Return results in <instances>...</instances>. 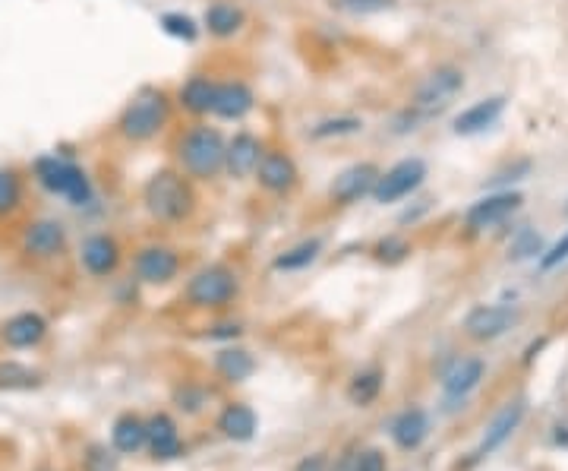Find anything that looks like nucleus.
Returning a JSON list of instances; mask_svg holds the SVG:
<instances>
[{"mask_svg": "<svg viewBox=\"0 0 568 471\" xmlns=\"http://www.w3.org/2000/svg\"><path fill=\"white\" fill-rule=\"evenodd\" d=\"M468 80H464V70L455 64H439L417 83V89L411 92L408 105H404L395 117H392V133L395 136H408L417 133L420 127H426L439 117L442 111H449L455 98L464 92Z\"/></svg>", "mask_w": 568, "mask_h": 471, "instance_id": "f257e3e1", "label": "nucleus"}, {"mask_svg": "<svg viewBox=\"0 0 568 471\" xmlns=\"http://www.w3.org/2000/svg\"><path fill=\"white\" fill-rule=\"evenodd\" d=\"M196 206V181H190L177 165L152 171L146 184H142V209L158 225H184L193 219Z\"/></svg>", "mask_w": 568, "mask_h": 471, "instance_id": "f03ea898", "label": "nucleus"}, {"mask_svg": "<svg viewBox=\"0 0 568 471\" xmlns=\"http://www.w3.org/2000/svg\"><path fill=\"white\" fill-rule=\"evenodd\" d=\"M225 149H228L225 133L206 121H193L177 133L174 165L190 181H218L225 174Z\"/></svg>", "mask_w": 568, "mask_h": 471, "instance_id": "7ed1b4c3", "label": "nucleus"}, {"mask_svg": "<svg viewBox=\"0 0 568 471\" xmlns=\"http://www.w3.org/2000/svg\"><path fill=\"white\" fill-rule=\"evenodd\" d=\"M174 117V98L161 86H139L117 114V136L124 143L142 146L158 140Z\"/></svg>", "mask_w": 568, "mask_h": 471, "instance_id": "20e7f679", "label": "nucleus"}, {"mask_svg": "<svg viewBox=\"0 0 568 471\" xmlns=\"http://www.w3.org/2000/svg\"><path fill=\"white\" fill-rule=\"evenodd\" d=\"M32 178L51 196H60L70 206L83 209L95 203V184L83 165H76L67 155H38L32 162Z\"/></svg>", "mask_w": 568, "mask_h": 471, "instance_id": "39448f33", "label": "nucleus"}, {"mask_svg": "<svg viewBox=\"0 0 568 471\" xmlns=\"http://www.w3.org/2000/svg\"><path fill=\"white\" fill-rule=\"evenodd\" d=\"M426 178H430V165H426L420 155H408V159H398L395 165H389L379 174L370 200L376 206H395L401 200H408V196H414Z\"/></svg>", "mask_w": 568, "mask_h": 471, "instance_id": "423d86ee", "label": "nucleus"}, {"mask_svg": "<svg viewBox=\"0 0 568 471\" xmlns=\"http://www.w3.org/2000/svg\"><path fill=\"white\" fill-rule=\"evenodd\" d=\"M240 282L228 266H206L187 282V304L196 310H221L234 304Z\"/></svg>", "mask_w": 568, "mask_h": 471, "instance_id": "0eeeda50", "label": "nucleus"}, {"mask_svg": "<svg viewBox=\"0 0 568 471\" xmlns=\"http://www.w3.org/2000/svg\"><path fill=\"white\" fill-rule=\"evenodd\" d=\"M524 206V193L521 190H493L480 196L477 203L468 206V212H464V228L468 231H490L502 222H509L515 212H521Z\"/></svg>", "mask_w": 568, "mask_h": 471, "instance_id": "6e6552de", "label": "nucleus"}, {"mask_svg": "<svg viewBox=\"0 0 568 471\" xmlns=\"http://www.w3.org/2000/svg\"><path fill=\"white\" fill-rule=\"evenodd\" d=\"M253 178H256V184L266 190V193L288 196L300 184V165H297V159H294L288 149H269L266 146V152H262V159L256 165Z\"/></svg>", "mask_w": 568, "mask_h": 471, "instance_id": "1a4fd4ad", "label": "nucleus"}, {"mask_svg": "<svg viewBox=\"0 0 568 471\" xmlns=\"http://www.w3.org/2000/svg\"><path fill=\"white\" fill-rule=\"evenodd\" d=\"M379 174H382V168L376 162H354L348 168H341L329 184V200L341 209L367 200V196H373Z\"/></svg>", "mask_w": 568, "mask_h": 471, "instance_id": "9d476101", "label": "nucleus"}, {"mask_svg": "<svg viewBox=\"0 0 568 471\" xmlns=\"http://www.w3.org/2000/svg\"><path fill=\"white\" fill-rule=\"evenodd\" d=\"M133 266H136L139 282L168 285V282L177 279V272H180V253L168 244H146V247L136 250Z\"/></svg>", "mask_w": 568, "mask_h": 471, "instance_id": "9b49d317", "label": "nucleus"}, {"mask_svg": "<svg viewBox=\"0 0 568 471\" xmlns=\"http://www.w3.org/2000/svg\"><path fill=\"white\" fill-rule=\"evenodd\" d=\"M266 152V143L262 136H256L253 130H237L234 136H228V149H225V174L231 181H247L256 174V165Z\"/></svg>", "mask_w": 568, "mask_h": 471, "instance_id": "f8f14e48", "label": "nucleus"}, {"mask_svg": "<svg viewBox=\"0 0 568 471\" xmlns=\"http://www.w3.org/2000/svg\"><path fill=\"white\" fill-rule=\"evenodd\" d=\"M256 111V92L250 83L243 80H218L215 89V105H212V117L215 121H228V124H240Z\"/></svg>", "mask_w": 568, "mask_h": 471, "instance_id": "ddd939ff", "label": "nucleus"}, {"mask_svg": "<svg viewBox=\"0 0 568 471\" xmlns=\"http://www.w3.org/2000/svg\"><path fill=\"white\" fill-rule=\"evenodd\" d=\"M518 323V310L502 304H480L464 317V332L474 342H493Z\"/></svg>", "mask_w": 568, "mask_h": 471, "instance_id": "4468645a", "label": "nucleus"}, {"mask_svg": "<svg viewBox=\"0 0 568 471\" xmlns=\"http://www.w3.org/2000/svg\"><path fill=\"white\" fill-rule=\"evenodd\" d=\"M67 250V225L57 219H35L23 231V253L32 260H54Z\"/></svg>", "mask_w": 568, "mask_h": 471, "instance_id": "2eb2a0df", "label": "nucleus"}, {"mask_svg": "<svg viewBox=\"0 0 568 471\" xmlns=\"http://www.w3.org/2000/svg\"><path fill=\"white\" fill-rule=\"evenodd\" d=\"M505 108H509V98L505 95H486L480 102L464 108L461 114H455L452 130H455V136H480L502 121Z\"/></svg>", "mask_w": 568, "mask_h": 471, "instance_id": "dca6fc26", "label": "nucleus"}, {"mask_svg": "<svg viewBox=\"0 0 568 471\" xmlns=\"http://www.w3.org/2000/svg\"><path fill=\"white\" fill-rule=\"evenodd\" d=\"M120 260H124V250H120L117 238H111V234H89L83 247H79V263L95 279H105L111 272H117Z\"/></svg>", "mask_w": 568, "mask_h": 471, "instance_id": "f3484780", "label": "nucleus"}, {"mask_svg": "<svg viewBox=\"0 0 568 471\" xmlns=\"http://www.w3.org/2000/svg\"><path fill=\"white\" fill-rule=\"evenodd\" d=\"M215 89H218V80L215 76H206V73H193L187 76L184 83L177 89V108L187 111L196 121L202 117H212V105H215Z\"/></svg>", "mask_w": 568, "mask_h": 471, "instance_id": "a211bd4d", "label": "nucleus"}, {"mask_svg": "<svg viewBox=\"0 0 568 471\" xmlns=\"http://www.w3.org/2000/svg\"><path fill=\"white\" fill-rule=\"evenodd\" d=\"M199 23H202V32H209L218 42H228V38H237L247 29V13H243V7L234 4V0H212Z\"/></svg>", "mask_w": 568, "mask_h": 471, "instance_id": "6ab92c4d", "label": "nucleus"}, {"mask_svg": "<svg viewBox=\"0 0 568 471\" xmlns=\"http://www.w3.org/2000/svg\"><path fill=\"white\" fill-rule=\"evenodd\" d=\"M48 336V320L42 313H32V310H23V313H13V317L0 326V339L10 348H35Z\"/></svg>", "mask_w": 568, "mask_h": 471, "instance_id": "aec40b11", "label": "nucleus"}, {"mask_svg": "<svg viewBox=\"0 0 568 471\" xmlns=\"http://www.w3.org/2000/svg\"><path fill=\"white\" fill-rule=\"evenodd\" d=\"M521 418H524V402H509L505 405L499 415L490 421V427H486V434H483V443H480V449H477V456H490V453H496V449L509 440L515 430H518V424H521Z\"/></svg>", "mask_w": 568, "mask_h": 471, "instance_id": "412c9836", "label": "nucleus"}, {"mask_svg": "<svg viewBox=\"0 0 568 471\" xmlns=\"http://www.w3.org/2000/svg\"><path fill=\"white\" fill-rule=\"evenodd\" d=\"M367 121L360 114H329L319 117V121L307 130V136L313 143H332V140H348V136L363 133Z\"/></svg>", "mask_w": 568, "mask_h": 471, "instance_id": "4be33fe9", "label": "nucleus"}, {"mask_svg": "<svg viewBox=\"0 0 568 471\" xmlns=\"http://www.w3.org/2000/svg\"><path fill=\"white\" fill-rule=\"evenodd\" d=\"M480 380H483V361L480 358H461L445 370L442 389L449 399H464Z\"/></svg>", "mask_w": 568, "mask_h": 471, "instance_id": "5701e85b", "label": "nucleus"}, {"mask_svg": "<svg viewBox=\"0 0 568 471\" xmlns=\"http://www.w3.org/2000/svg\"><path fill=\"white\" fill-rule=\"evenodd\" d=\"M426 434H430V418H426L420 408H408L392 424V437L401 449H417L426 440Z\"/></svg>", "mask_w": 568, "mask_h": 471, "instance_id": "b1692460", "label": "nucleus"}, {"mask_svg": "<svg viewBox=\"0 0 568 471\" xmlns=\"http://www.w3.org/2000/svg\"><path fill=\"white\" fill-rule=\"evenodd\" d=\"M146 434H149L155 459H174V456H180V437H177V427H174V421L168 415H155L146 424Z\"/></svg>", "mask_w": 568, "mask_h": 471, "instance_id": "393cba45", "label": "nucleus"}, {"mask_svg": "<svg viewBox=\"0 0 568 471\" xmlns=\"http://www.w3.org/2000/svg\"><path fill=\"white\" fill-rule=\"evenodd\" d=\"M319 253H322V238H307V241L288 247L284 253H278L272 260V269L275 272H300V269L313 266L319 260Z\"/></svg>", "mask_w": 568, "mask_h": 471, "instance_id": "a878e982", "label": "nucleus"}, {"mask_svg": "<svg viewBox=\"0 0 568 471\" xmlns=\"http://www.w3.org/2000/svg\"><path fill=\"white\" fill-rule=\"evenodd\" d=\"M218 430L225 434L228 440H250L256 434V415H253V408L247 405H228L225 411H221V418H218Z\"/></svg>", "mask_w": 568, "mask_h": 471, "instance_id": "bb28decb", "label": "nucleus"}, {"mask_svg": "<svg viewBox=\"0 0 568 471\" xmlns=\"http://www.w3.org/2000/svg\"><path fill=\"white\" fill-rule=\"evenodd\" d=\"M215 370H218V374L225 377L228 383H243V380L253 377L256 361H253L250 351H243V348H225V351H218Z\"/></svg>", "mask_w": 568, "mask_h": 471, "instance_id": "cd10ccee", "label": "nucleus"}, {"mask_svg": "<svg viewBox=\"0 0 568 471\" xmlns=\"http://www.w3.org/2000/svg\"><path fill=\"white\" fill-rule=\"evenodd\" d=\"M158 29L165 32L168 38H174V42H184V45L199 42V35H202V23H199V19H193L190 13H184V10L161 13L158 16Z\"/></svg>", "mask_w": 568, "mask_h": 471, "instance_id": "c85d7f7f", "label": "nucleus"}, {"mask_svg": "<svg viewBox=\"0 0 568 471\" xmlns=\"http://www.w3.org/2000/svg\"><path fill=\"white\" fill-rule=\"evenodd\" d=\"M23 196H26L23 174L16 168H0V219H7V215H13L23 206Z\"/></svg>", "mask_w": 568, "mask_h": 471, "instance_id": "c756f323", "label": "nucleus"}, {"mask_svg": "<svg viewBox=\"0 0 568 471\" xmlns=\"http://www.w3.org/2000/svg\"><path fill=\"white\" fill-rule=\"evenodd\" d=\"M114 446L120 449V453H136V449H142V443H149V434H146V424H142L139 418L133 415H124L117 424H114Z\"/></svg>", "mask_w": 568, "mask_h": 471, "instance_id": "7c9ffc66", "label": "nucleus"}, {"mask_svg": "<svg viewBox=\"0 0 568 471\" xmlns=\"http://www.w3.org/2000/svg\"><path fill=\"white\" fill-rule=\"evenodd\" d=\"M379 392H382V370L370 367V370H363V374H357L348 386V399L360 408H367L379 399Z\"/></svg>", "mask_w": 568, "mask_h": 471, "instance_id": "2f4dec72", "label": "nucleus"}, {"mask_svg": "<svg viewBox=\"0 0 568 471\" xmlns=\"http://www.w3.org/2000/svg\"><path fill=\"white\" fill-rule=\"evenodd\" d=\"M35 386H42V374H35V370L16 361L0 364V389H35Z\"/></svg>", "mask_w": 568, "mask_h": 471, "instance_id": "473e14b6", "label": "nucleus"}, {"mask_svg": "<svg viewBox=\"0 0 568 471\" xmlns=\"http://www.w3.org/2000/svg\"><path fill=\"white\" fill-rule=\"evenodd\" d=\"M373 257L385 266H398L411 257V241L401 238V234H389V238H382L376 247H373Z\"/></svg>", "mask_w": 568, "mask_h": 471, "instance_id": "72a5a7b5", "label": "nucleus"}, {"mask_svg": "<svg viewBox=\"0 0 568 471\" xmlns=\"http://www.w3.org/2000/svg\"><path fill=\"white\" fill-rule=\"evenodd\" d=\"M398 0H332V7L338 13H348V16H376L392 10Z\"/></svg>", "mask_w": 568, "mask_h": 471, "instance_id": "f704fd0d", "label": "nucleus"}, {"mask_svg": "<svg viewBox=\"0 0 568 471\" xmlns=\"http://www.w3.org/2000/svg\"><path fill=\"white\" fill-rule=\"evenodd\" d=\"M537 253H543V241H540V234L531 231V228H524L518 231V238L512 241L509 247V257L512 260H527V257H537Z\"/></svg>", "mask_w": 568, "mask_h": 471, "instance_id": "c9c22d12", "label": "nucleus"}, {"mask_svg": "<svg viewBox=\"0 0 568 471\" xmlns=\"http://www.w3.org/2000/svg\"><path fill=\"white\" fill-rule=\"evenodd\" d=\"M527 174H531V162L527 159H521V162H515V165H509L505 171H499V174H493V184L499 187V190H509L505 184H518V181H524Z\"/></svg>", "mask_w": 568, "mask_h": 471, "instance_id": "e433bc0d", "label": "nucleus"}, {"mask_svg": "<svg viewBox=\"0 0 568 471\" xmlns=\"http://www.w3.org/2000/svg\"><path fill=\"white\" fill-rule=\"evenodd\" d=\"M86 468L89 471H117V456H111L105 446H92L86 456Z\"/></svg>", "mask_w": 568, "mask_h": 471, "instance_id": "4c0bfd02", "label": "nucleus"}, {"mask_svg": "<svg viewBox=\"0 0 568 471\" xmlns=\"http://www.w3.org/2000/svg\"><path fill=\"white\" fill-rule=\"evenodd\" d=\"M565 260H568V234H565V238H559L550 250L540 253V269H556Z\"/></svg>", "mask_w": 568, "mask_h": 471, "instance_id": "58836bf2", "label": "nucleus"}, {"mask_svg": "<svg viewBox=\"0 0 568 471\" xmlns=\"http://www.w3.org/2000/svg\"><path fill=\"white\" fill-rule=\"evenodd\" d=\"M357 471H385V456L379 449H367L363 456H357Z\"/></svg>", "mask_w": 568, "mask_h": 471, "instance_id": "ea45409f", "label": "nucleus"}, {"mask_svg": "<svg viewBox=\"0 0 568 471\" xmlns=\"http://www.w3.org/2000/svg\"><path fill=\"white\" fill-rule=\"evenodd\" d=\"M297 471H326V459L322 456H310V459H303L297 465Z\"/></svg>", "mask_w": 568, "mask_h": 471, "instance_id": "a19ab883", "label": "nucleus"}, {"mask_svg": "<svg viewBox=\"0 0 568 471\" xmlns=\"http://www.w3.org/2000/svg\"><path fill=\"white\" fill-rule=\"evenodd\" d=\"M332 471H357V459H354L351 453H348V456H341L338 465H335Z\"/></svg>", "mask_w": 568, "mask_h": 471, "instance_id": "79ce46f5", "label": "nucleus"}]
</instances>
